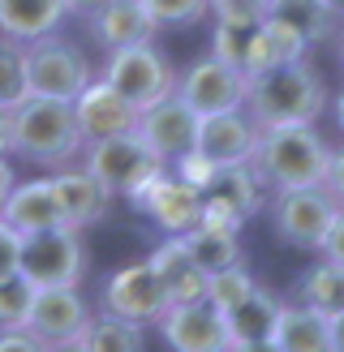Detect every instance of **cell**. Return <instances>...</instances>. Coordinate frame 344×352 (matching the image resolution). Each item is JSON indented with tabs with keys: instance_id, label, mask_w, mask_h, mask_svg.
Listing matches in <instances>:
<instances>
[{
	"instance_id": "cell-1",
	"label": "cell",
	"mask_w": 344,
	"mask_h": 352,
	"mask_svg": "<svg viewBox=\"0 0 344 352\" xmlns=\"http://www.w3.org/2000/svg\"><path fill=\"white\" fill-rule=\"evenodd\" d=\"M246 116L258 129L271 125H314L327 112V82L305 56L271 65L263 74H254L246 86Z\"/></svg>"
},
{
	"instance_id": "cell-2",
	"label": "cell",
	"mask_w": 344,
	"mask_h": 352,
	"mask_svg": "<svg viewBox=\"0 0 344 352\" xmlns=\"http://www.w3.org/2000/svg\"><path fill=\"white\" fill-rule=\"evenodd\" d=\"M82 133L74 120V103L26 95L9 108V155L39 168H69L82 155Z\"/></svg>"
},
{
	"instance_id": "cell-3",
	"label": "cell",
	"mask_w": 344,
	"mask_h": 352,
	"mask_svg": "<svg viewBox=\"0 0 344 352\" xmlns=\"http://www.w3.org/2000/svg\"><path fill=\"white\" fill-rule=\"evenodd\" d=\"M254 172L263 185L275 189H310L327 181V164H332V146L314 125H271L258 129L254 146Z\"/></svg>"
},
{
	"instance_id": "cell-4",
	"label": "cell",
	"mask_w": 344,
	"mask_h": 352,
	"mask_svg": "<svg viewBox=\"0 0 344 352\" xmlns=\"http://www.w3.org/2000/svg\"><path fill=\"white\" fill-rule=\"evenodd\" d=\"M22 65H26V95H43V99H65L74 103L78 91L91 82V60L78 43L61 39L56 30L43 39L22 43Z\"/></svg>"
},
{
	"instance_id": "cell-5",
	"label": "cell",
	"mask_w": 344,
	"mask_h": 352,
	"mask_svg": "<svg viewBox=\"0 0 344 352\" xmlns=\"http://www.w3.org/2000/svg\"><path fill=\"white\" fill-rule=\"evenodd\" d=\"M17 271L34 288H78L86 275L82 232L69 223H56V228L22 236V262H17Z\"/></svg>"
},
{
	"instance_id": "cell-6",
	"label": "cell",
	"mask_w": 344,
	"mask_h": 352,
	"mask_svg": "<svg viewBox=\"0 0 344 352\" xmlns=\"http://www.w3.org/2000/svg\"><path fill=\"white\" fill-rule=\"evenodd\" d=\"M103 82L142 112V108H151V103H160L177 91V69H172V60L155 43H129V47L108 52Z\"/></svg>"
},
{
	"instance_id": "cell-7",
	"label": "cell",
	"mask_w": 344,
	"mask_h": 352,
	"mask_svg": "<svg viewBox=\"0 0 344 352\" xmlns=\"http://www.w3.org/2000/svg\"><path fill=\"white\" fill-rule=\"evenodd\" d=\"M82 168L112 193V198H129V193L151 181L155 172H164L168 164L155 160L151 146L138 133H116V138H99V142L82 146Z\"/></svg>"
},
{
	"instance_id": "cell-8",
	"label": "cell",
	"mask_w": 344,
	"mask_h": 352,
	"mask_svg": "<svg viewBox=\"0 0 344 352\" xmlns=\"http://www.w3.org/2000/svg\"><path fill=\"white\" fill-rule=\"evenodd\" d=\"M336 210H340L336 198L323 185L275 189L271 193V232H275V241L292 245V250L319 254L327 228H332V219H336Z\"/></svg>"
},
{
	"instance_id": "cell-9",
	"label": "cell",
	"mask_w": 344,
	"mask_h": 352,
	"mask_svg": "<svg viewBox=\"0 0 344 352\" xmlns=\"http://www.w3.org/2000/svg\"><path fill=\"white\" fill-rule=\"evenodd\" d=\"M267 185L254 172V164H233L219 168L215 181L202 193V219L206 223H224V228H241L246 219H254L267 206Z\"/></svg>"
},
{
	"instance_id": "cell-10",
	"label": "cell",
	"mask_w": 344,
	"mask_h": 352,
	"mask_svg": "<svg viewBox=\"0 0 344 352\" xmlns=\"http://www.w3.org/2000/svg\"><path fill=\"white\" fill-rule=\"evenodd\" d=\"M246 86L250 78L237 65H224L219 56H202L177 74V95L194 108L198 116H215V112H233L246 103Z\"/></svg>"
},
{
	"instance_id": "cell-11",
	"label": "cell",
	"mask_w": 344,
	"mask_h": 352,
	"mask_svg": "<svg viewBox=\"0 0 344 352\" xmlns=\"http://www.w3.org/2000/svg\"><path fill=\"white\" fill-rule=\"evenodd\" d=\"M129 202H133V210L151 215L168 236H185L189 228L202 219V193H198L194 185H185L181 176H172L168 168L155 172L151 181L138 185V189L129 193Z\"/></svg>"
},
{
	"instance_id": "cell-12",
	"label": "cell",
	"mask_w": 344,
	"mask_h": 352,
	"mask_svg": "<svg viewBox=\"0 0 344 352\" xmlns=\"http://www.w3.org/2000/svg\"><path fill=\"white\" fill-rule=\"evenodd\" d=\"M164 309H168V292L160 275L151 271V262H129L103 284V314L129 318L138 327H155Z\"/></svg>"
},
{
	"instance_id": "cell-13",
	"label": "cell",
	"mask_w": 344,
	"mask_h": 352,
	"mask_svg": "<svg viewBox=\"0 0 344 352\" xmlns=\"http://www.w3.org/2000/svg\"><path fill=\"white\" fill-rule=\"evenodd\" d=\"M133 133L151 146L155 160L172 164V160H181L185 151H194V142H198V112L172 91L168 99H160V103H151V108L138 112V129Z\"/></svg>"
},
{
	"instance_id": "cell-14",
	"label": "cell",
	"mask_w": 344,
	"mask_h": 352,
	"mask_svg": "<svg viewBox=\"0 0 344 352\" xmlns=\"http://www.w3.org/2000/svg\"><path fill=\"white\" fill-rule=\"evenodd\" d=\"M160 336L172 352H228V327L224 314L211 301H189V305H168L160 314Z\"/></svg>"
},
{
	"instance_id": "cell-15",
	"label": "cell",
	"mask_w": 344,
	"mask_h": 352,
	"mask_svg": "<svg viewBox=\"0 0 344 352\" xmlns=\"http://www.w3.org/2000/svg\"><path fill=\"white\" fill-rule=\"evenodd\" d=\"M74 120L82 142H99V138H116V133H133L138 129V108L112 91L103 78H91L74 99Z\"/></svg>"
},
{
	"instance_id": "cell-16",
	"label": "cell",
	"mask_w": 344,
	"mask_h": 352,
	"mask_svg": "<svg viewBox=\"0 0 344 352\" xmlns=\"http://www.w3.org/2000/svg\"><path fill=\"white\" fill-rule=\"evenodd\" d=\"M86 322H91V309H86L78 288H34V301L26 309L22 327L52 348V344L78 340Z\"/></svg>"
},
{
	"instance_id": "cell-17",
	"label": "cell",
	"mask_w": 344,
	"mask_h": 352,
	"mask_svg": "<svg viewBox=\"0 0 344 352\" xmlns=\"http://www.w3.org/2000/svg\"><path fill=\"white\" fill-rule=\"evenodd\" d=\"M254 146H258V125L246 116V108L198 116V142H194V151H202L215 168L250 164L254 160Z\"/></svg>"
},
{
	"instance_id": "cell-18",
	"label": "cell",
	"mask_w": 344,
	"mask_h": 352,
	"mask_svg": "<svg viewBox=\"0 0 344 352\" xmlns=\"http://www.w3.org/2000/svg\"><path fill=\"white\" fill-rule=\"evenodd\" d=\"M151 271L160 275V284L168 292V305H189V301H206V271L194 262V254L185 250L181 236H164L151 250Z\"/></svg>"
},
{
	"instance_id": "cell-19",
	"label": "cell",
	"mask_w": 344,
	"mask_h": 352,
	"mask_svg": "<svg viewBox=\"0 0 344 352\" xmlns=\"http://www.w3.org/2000/svg\"><path fill=\"white\" fill-rule=\"evenodd\" d=\"M0 219H5L13 232H22V236L65 223V215H61V198H56V185H52V176H39V181L13 185L9 198H5V206H0Z\"/></svg>"
},
{
	"instance_id": "cell-20",
	"label": "cell",
	"mask_w": 344,
	"mask_h": 352,
	"mask_svg": "<svg viewBox=\"0 0 344 352\" xmlns=\"http://www.w3.org/2000/svg\"><path fill=\"white\" fill-rule=\"evenodd\" d=\"M52 185H56L61 215H65L69 228H78V232H82V228H91V223H99V219H108L112 193L103 189L86 168H56Z\"/></svg>"
},
{
	"instance_id": "cell-21",
	"label": "cell",
	"mask_w": 344,
	"mask_h": 352,
	"mask_svg": "<svg viewBox=\"0 0 344 352\" xmlns=\"http://www.w3.org/2000/svg\"><path fill=\"white\" fill-rule=\"evenodd\" d=\"M86 26H91L95 43L99 47H129V43H151L155 39V22L147 17V9L138 5V0H108L99 13L86 17Z\"/></svg>"
},
{
	"instance_id": "cell-22",
	"label": "cell",
	"mask_w": 344,
	"mask_h": 352,
	"mask_svg": "<svg viewBox=\"0 0 344 352\" xmlns=\"http://www.w3.org/2000/svg\"><path fill=\"white\" fill-rule=\"evenodd\" d=\"M65 17H69L65 0H0V34H9L17 43L61 30Z\"/></svg>"
},
{
	"instance_id": "cell-23",
	"label": "cell",
	"mask_w": 344,
	"mask_h": 352,
	"mask_svg": "<svg viewBox=\"0 0 344 352\" xmlns=\"http://www.w3.org/2000/svg\"><path fill=\"white\" fill-rule=\"evenodd\" d=\"M271 340L280 344V352H332V327L327 314L310 305H280Z\"/></svg>"
},
{
	"instance_id": "cell-24",
	"label": "cell",
	"mask_w": 344,
	"mask_h": 352,
	"mask_svg": "<svg viewBox=\"0 0 344 352\" xmlns=\"http://www.w3.org/2000/svg\"><path fill=\"white\" fill-rule=\"evenodd\" d=\"M181 241H185V250L194 254V262H198L206 275H211V271H224V267H237V262H246V254H241V241H237V228L198 219Z\"/></svg>"
},
{
	"instance_id": "cell-25",
	"label": "cell",
	"mask_w": 344,
	"mask_h": 352,
	"mask_svg": "<svg viewBox=\"0 0 344 352\" xmlns=\"http://www.w3.org/2000/svg\"><path fill=\"white\" fill-rule=\"evenodd\" d=\"M275 318H280V301H275L267 288H258V284H254L250 296H241L233 309H224V327H228V340L233 344L267 340L271 331H275Z\"/></svg>"
},
{
	"instance_id": "cell-26",
	"label": "cell",
	"mask_w": 344,
	"mask_h": 352,
	"mask_svg": "<svg viewBox=\"0 0 344 352\" xmlns=\"http://www.w3.org/2000/svg\"><path fill=\"white\" fill-rule=\"evenodd\" d=\"M78 344L86 352H147V331L129 318H116V314H99L82 327Z\"/></svg>"
},
{
	"instance_id": "cell-27",
	"label": "cell",
	"mask_w": 344,
	"mask_h": 352,
	"mask_svg": "<svg viewBox=\"0 0 344 352\" xmlns=\"http://www.w3.org/2000/svg\"><path fill=\"white\" fill-rule=\"evenodd\" d=\"M267 17L292 26L310 47L323 43V39H332V30H336V17L327 13L319 0H267Z\"/></svg>"
},
{
	"instance_id": "cell-28",
	"label": "cell",
	"mask_w": 344,
	"mask_h": 352,
	"mask_svg": "<svg viewBox=\"0 0 344 352\" xmlns=\"http://www.w3.org/2000/svg\"><path fill=\"white\" fill-rule=\"evenodd\" d=\"M297 296L301 305L319 309L332 318L336 309H344V267H336V262H314V267H305L301 279H297Z\"/></svg>"
},
{
	"instance_id": "cell-29",
	"label": "cell",
	"mask_w": 344,
	"mask_h": 352,
	"mask_svg": "<svg viewBox=\"0 0 344 352\" xmlns=\"http://www.w3.org/2000/svg\"><path fill=\"white\" fill-rule=\"evenodd\" d=\"M147 9V17L155 22V30H181V26H194L211 13V0H138Z\"/></svg>"
},
{
	"instance_id": "cell-30",
	"label": "cell",
	"mask_w": 344,
	"mask_h": 352,
	"mask_svg": "<svg viewBox=\"0 0 344 352\" xmlns=\"http://www.w3.org/2000/svg\"><path fill=\"white\" fill-rule=\"evenodd\" d=\"M26 99V65H22V43L0 34V108H13V103Z\"/></svg>"
},
{
	"instance_id": "cell-31",
	"label": "cell",
	"mask_w": 344,
	"mask_h": 352,
	"mask_svg": "<svg viewBox=\"0 0 344 352\" xmlns=\"http://www.w3.org/2000/svg\"><path fill=\"white\" fill-rule=\"evenodd\" d=\"M254 292V275L246 271V262H237V267H224V271H211L206 275V301H211L219 314L233 309L241 296Z\"/></svg>"
},
{
	"instance_id": "cell-32",
	"label": "cell",
	"mask_w": 344,
	"mask_h": 352,
	"mask_svg": "<svg viewBox=\"0 0 344 352\" xmlns=\"http://www.w3.org/2000/svg\"><path fill=\"white\" fill-rule=\"evenodd\" d=\"M254 26L258 22H215L211 30V56H219L224 65H246V52H250V39H254Z\"/></svg>"
},
{
	"instance_id": "cell-33",
	"label": "cell",
	"mask_w": 344,
	"mask_h": 352,
	"mask_svg": "<svg viewBox=\"0 0 344 352\" xmlns=\"http://www.w3.org/2000/svg\"><path fill=\"white\" fill-rule=\"evenodd\" d=\"M34 301V284L17 271L0 279V327H22L26 322V309Z\"/></svg>"
},
{
	"instance_id": "cell-34",
	"label": "cell",
	"mask_w": 344,
	"mask_h": 352,
	"mask_svg": "<svg viewBox=\"0 0 344 352\" xmlns=\"http://www.w3.org/2000/svg\"><path fill=\"white\" fill-rule=\"evenodd\" d=\"M172 168H177L172 176H181V181H185V185H194L198 193H206V185H211V181H215V172H219L202 151H185L181 160H172Z\"/></svg>"
},
{
	"instance_id": "cell-35",
	"label": "cell",
	"mask_w": 344,
	"mask_h": 352,
	"mask_svg": "<svg viewBox=\"0 0 344 352\" xmlns=\"http://www.w3.org/2000/svg\"><path fill=\"white\" fill-rule=\"evenodd\" d=\"M215 22H263L267 17V0H211Z\"/></svg>"
},
{
	"instance_id": "cell-36",
	"label": "cell",
	"mask_w": 344,
	"mask_h": 352,
	"mask_svg": "<svg viewBox=\"0 0 344 352\" xmlns=\"http://www.w3.org/2000/svg\"><path fill=\"white\" fill-rule=\"evenodd\" d=\"M17 262H22V232L0 219V279L5 275H17Z\"/></svg>"
},
{
	"instance_id": "cell-37",
	"label": "cell",
	"mask_w": 344,
	"mask_h": 352,
	"mask_svg": "<svg viewBox=\"0 0 344 352\" xmlns=\"http://www.w3.org/2000/svg\"><path fill=\"white\" fill-rule=\"evenodd\" d=\"M0 352H47V344L26 327H0Z\"/></svg>"
},
{
	"instance_id": "cell-38",
	"label": "cell",
	"mask_w": 344,
	"mask_h": 352,
	"mask_svg": "<svg viewBox=\"0 0 344 352\" xmlns=\"http://www.w3.org/2000/svg\"><path fill=\"white\" fill-rule=\"evenodd\" d=\"M319 254H323L327 262H336V267H344V206L336 210V219H332V228H327Z\"/></svg>"
},
{
	"instance_id": "cell-39",
	"label": "cell",
	"mask_w": 344,
	"mask_h": 352,
	"mask_svg": "<svg viewBox=\"0 0 344 352\" xmlns=\"http://www.w3.org/2000/svg\"><path fill=\"white\" fill-rule=\"evenodd\" d=\"M323 189L336 198V206H344V151H332V164H327V181Z\"/></svg>"
},
{
	"instance_id": "cell-40",
	"label": "cell",
	"mask_w": 344,
	"mask_h": 352,
	"mask_svg": "<svg viewBox=\"0 0 344 352\" xmlns=\"http://www.w3.org/2000/svg\"><path fill=\"white\" fill-rule=\"evenodd\" d=\"M108 0H65V9L74 13V17H91V13H99Z\"/></svg>"
},
{
	"instance_id": "cell-41",
	"label": "cell",
	"mask_w": 344,
	"mask_h": 352,
	"mask_svg": "<svg viewBox=\"0 0 344 352\" xmlns=\"http://www.w3.org/2000/svg\"><path fill=\"white\" fill-rule=\"evenodd\" d=\"M327 327H332V352H344V309H336Z\"/></svg>"
},
{
	"instance_id": "cell-42",
	"label": "cell",
	"mask_w": 344,
	"mask_h": 352,
	"mask_svg": "<svg viewBox=\"0 0 344 352\" xmlns=\"http://www.w3.org/2000/svg\"><path fill=\"white\" fill-rule=\"evenodd\" d=\"M228 352H280V344H275V340L267 336V340H246V344H233Z\"/></svg>"
},
{
	"instance_id": "cell-43",
	"label": "cell",
	"mask_w": 344,
	"mask_h": 352,
	"mask_svg": "<svg viewBox=\"0 0 344 352\" xmlns=\"http://www.w3.org/2000/svg\"><path fill=\"white\" fill-rule=\"evenodd\" d=\"M17 185V176H13V168L0 160V206H5V198H9V189Z\"/></svg>"
},
{
	"instance_id": "cell-44",
	"label": "cell",
	"mask_w": 344,
	"mask_h": 352,
	"mask_svg": "<svg viewBox=\"0 0 344 352\" xmlns=\"http://www.w3.org/2000/svg\"><path fill=\"white\" fill-rule=\"evenodd\" d=\"M9 155V112L0 108V160Z\"/></svg>"
},
{
	"instance_id": "cell-45",
	"label": "cell",
	"mask_w": 344,
	"mask_h": 352,
	"mask_svg": "<svg viewBox=\"0 0 344 352\" xmlns=\"http://www.w3.org/2000/svg\"><path fill=\"white\" fill-rule=\"evenodd\" d=\"M319 5H323L327 13H332V17H336V22H340V17H344V0H319Z\"/></svg>"
},
{
	"instance_id": "cell-46",
	"label": "cell",
	"mask_w": 344,
	"mask_h": 352,
	"mask_svg": "<svg viewBox=\"0 0 344 352\" xmlns=\"http://www.w3.org/2000/svg\"><path fill=\"white\" fill-rule=\"evenodd\" d=\"M47 352H86V348H82V344H78V340H69V344H52V348H47Z\"/></svg>"
},
{
	"instance_id": "cell-47",
	"label": "cell",
	"mask_w": 344,
	"mask_h": 352,
	"mask_svg": "<svg viewBox=\"0 0 344 352\" xmlns=\"http://www.w3.org/2000/svg\"><path fill=\"white\" fill-rule=\"evenodd\" d=\"M336 120H340V129H344V91H340V99H336Z\"/></svg>"
},
{
	"instance_id": "cell-48",
	"label": "cell",
	"mask_w": 344,
	"mask_h": 352,
	"mask_svg": "<svg viewBox=\"0 0 344 352\" xmlns=\"http://www.w3.org/2000/svg\"><path fill=\"white\" fill-rule=\"evenodd\" d=\"M340 65H344V34H340Z\"/></svg>"
}]
</instances>
